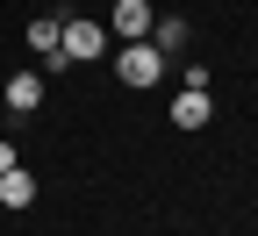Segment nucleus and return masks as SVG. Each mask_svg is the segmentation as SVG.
Returning <instances> with one entry per match:
<instances>
[{"instance_id":"f257e3e1","label":"nucleus","mask_w":258,"mask_h":236,"mask_svg":"<svg viewBox=\"0 0 258 236\" xmlns=\"http://www.w3.org/2000/svg\"><path fill=\"white\" fill-rule=\"evenodd\" d=\"M115 72H122V86H158V72H165V57H158V43H151V36H137V43H122Z\"/></svg>"},{"instance_id":"f03ea898","label":"nucleus","mask_w":258,"mask_h":236,"mask_svg":"<svg viewBox=\"0 0 258 236\" xmlns=\"http://www.w3.org/2000/svg\"><path fill=\"white\" fill-rule=\"evenodd\" d=\"M108 22H115V36H122V43L151 36V0H115V15H108Z\"/></svg>"},{"instance_id":"7ed1b4c3","label":"nucleus","mask_w":258,"mask_h":236,"mask_svg":"<svg viewBox=\"0 0 258 236\" xmlns=\"http://www.w3.org/2000/svg\"><path fill=\"white\" fill-rule=\"evenodd\" d=\"M57 50L72 57V64H79V57H101V22H64V36H57Z\"/></svg>"},{"instance_id":"20e7f679","label":"nucleus","mask_w":258,"mask_h":236,"mask_svg":"<svg viewBox=\"0 0 258 236\" xmlns=\"http://www.w3.org/2000/svg\"><path fill=\"white\" fill-rule=\"evenodd\" d=\"M8 108H15V115H36V108H43V79H36V72H15V79H8Z\"/></svg>"},{"instance_id":"39448f33","label":"nucleus","mask_w":258,"mask_h":236,"mask_svg":"<svg viewBox=\"0 0 258 236\" xmlns=\"http://www.w3.org/2000/svg\"><path fill=\"white\" fill-rule=\"evenodd\" d=\"M208 115H215V100H208V93H194V86H186V93L172 100V122H179V129H201Z\"/></svg>"},{"instance_id":"423d86ee","label":"nucleus","mask_w":258,"mask_h":236,"mask_svg":"<svg viewBox=\"0 0 258 236\" xmlns=\"http://www.w3.org/2000/svg\"><path fill=\"white\" fill-rule=\"evenodd\" d=\"M0 200H8V208H29V200H36V179H29L22 165H15V172H0Z\"/></svg>"},{"instance_id":"0eeeda50","label":"nucleus","mask_w":258,"mask_h":236,"mask_svg":"<svg viewBox=\"0 0 258 236\" xmlns=\"http://www.w3.org/2000/svg\"><path fill=\"white\" fill-rule=\"evenodd\" d=\"M57 36H64V22H57V15H36V22H29V43H36L43 57L57 50Z\"/></svg>"},{"instance_id":"6e6552de","label":"nucleus","mask_w":258,"mask_h":236,"mask_svg":"<svg viewBox=\"0 0 258 236\" xmlns=\"http://www.w3.org/2000/svg\"><path fill=\"white\" fill-rule=\"evenodd\" d=\"M179 43H186V22L165 15V22H158V50H179Z\"/></svg>"},{"instance_id":"1a4fd4ad","label":"nucleus","mask_w":258,"mask_h":236,"mask_svg":"<svg viewBox=\"0 0 258 236\" xmlns=\"http://www.w3.org/2000/svg\"><path fill=\"white\" fill-rule=\"evenodd\" d=\"M0 172H15V143H0Z\"/></svg>"}]
</instances>
